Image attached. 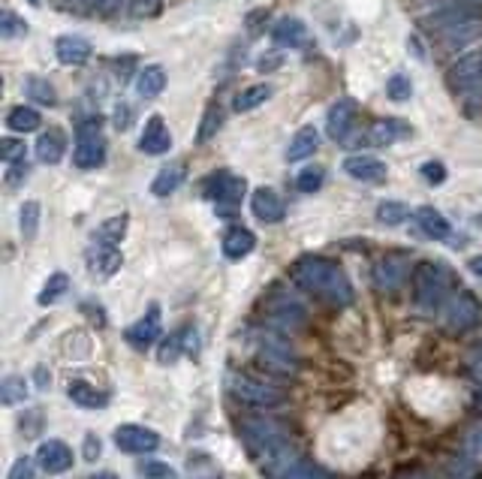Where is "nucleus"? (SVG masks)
I'll return each instance as SVG.
<instances>
[{
  "instance_id": "f257e3e1",
  "label": "nucleus",
  "mask_w": 482,
  "mask_h": 479,
  "mask_svg": "<svg viewBox=\"0 0 482 479\" xmlns=\"http://www.w3.org/2000/svg\"><path fill=\"white\" fill-rule=\"evenodd\" d=\"M292 280L305 289V293H314L320 298H326L329 305L344 308L356 298V289L349 284L347 271L332 259L323 257H301L292 262Z\"/></svg>"
},
{
  "instance_id": "f03ea898",
  "label": "nucleus",
  "mask_w": 482,
  "mask_h": 479,
  "mask_svg": "<svg viewBox=\"0 0 482 479\" xmlns=\"http://www.w3.org/2000/svg\"><path fill=\"white\" fill-rule=\"evenodd\" d=\"M449 287H456V275L447 266H440V262H422L413 271V305L425 317H434Z\"/></svg>"
},
{
  "instance_id": "7ed1b4c3",
  "label": "nucleus",
  "mask_w": 482,
  "mask_h": 479,
  "mask_svg": "<svg viewBox=\"0 0 482 479\" xmlns=\"http://www.w3.org/2000/svg\"><path fill=\"white\" fill-rule=\"evenodd\" d=\"M226 389H230V396L235 401L244 404V407H253V410H269V407L283 404V392L278 386L251 377V374H241V371L226 374Z\"/></svg>"
},
{
  "instance_id": "20e7f679",
  "label": "nucleus",
  "mask_w": 482,
  "mask_h": 479,
  "mask_svg": "<svg viewBox=\"0 0 482 479\" xmlns=\"http://www.w3.org/2000/svg\"><path fill=\"white\" fill-rule=\"evenodd\" d=\"M244 191H248V181H244L241 175L226 172V169H221V172H214V175H208L205 184H202L205 200H211L217 214H223V218H232V214H239L241 200H244Z\"/></svg>"
},
{
  "instance_id": "39448f33",
  "label": "nucleus",
  "mask_w": 482,
  "mask_h": 479,
  "mask_svg": "<svg viewBox=\"0 0 482 479\" xmlns=\"http://www.w3.org/2000/svg\"><path fill=\"white\" fill-rule=\"evenodd\" d=\"M73 163L79 169H97L106 163V139L100 133V118H79L75 121V148Z\"/></svg>"
},
{
  "instance_id": "423d86ee",
  "label": "nucleus",
  "mask_w": 482,
  "mask_h": 479,
  "mask_svg": "<svg viewBox=\"0 0 482 479\" xmlns=\"http://www.w3.org/2000/svg\"><path fill=\"white\" fill-rule=\"evenodd\" d=\"M443 332L452 337H465L470 332H477L482 326V305L477 302L474 293H456L443 308Z\"/></svg>"
},
{
  "instance_id": "0eeeda50",
  "label": "nucleus",
  "mask_w": 482,
  "mask_h": 479,
  "mask_svg": "<svg viewBox=\"0 0 482 479\" xmlns=\"http://www.w3.org/2000/svg\"><path fill=\"white\" fill-rule=\"evenodd\" d=\"M239 431H241V440H244V446H248L251 458H260L266 449L283 444V440H290L287 428H283L280 422L262 419V416L260 419H244L239 425Z\"/></svg>"
},
{
  "instance_id": "6e6552de",
  "label": "nucleus",
  "mask_w": 482,
  "mask_h": 479,
  "mask_svg": "<svg viewBox=\"0 0 482 479\" xmlns=\"http://www.w3.org/2000/svg\"><path fill=\"white\" fill-rule=\"evenodd\" d=\"M266 314H269V319H271V323H275L278 328H283V332H296V328H305V323H308L305 305H301L299 298L287 296V293L269 296Z\"/></svg>"
},
{
  "instance_id": "1a4fd4ad",
  "label": "nucleus",
  "mask_w": 482,
  "mask_h": 479,
  "mask_svg": "<svg viewBox=\"0 0 482 479\" xmlns=\"http://www.w3.org/2000/svg\"><path fill=\"white\" fill-rule=\"evenodd\" d=\"M115 446L127 455H145L160 446V435L145 425H121L115 428Z\"/></svg>"
},
{
  "instance_id": "9d476101",
  "label": "nucleus",
  "mask_w": 482,
  "mask_h": 479,
  "mask_svg": "<svg viewBox=\"0 0 482 479\" xmlns=\"http://www.w3.org/2000/svg\"><path fill=\"white\" fill-rule=\"evenodd\" d=\"M271 43L278 49H308L314 45V36H310L308 24L296 15H283L278 18V24L271 27Z\"/></svg>"
},
{
  "instance_id": "9b49d317",
  "label": "nucleus",
  "mask_w": 482,
  "mask_h": 479,
  "mask_svg": "<svg viewBox=\"0 0 482 479\" xmlns=\"http://www.w3.org/2000/svg\"><path fill=\"white\" fill-rule=\"evenodd\" d=\"M356 118H359V103L349 100V97H341L332 103V109H329V136L335 139V142L347 145L349 139V130L356 127Z\"/></svg>"
},
{
  "instance_id": "f8f14e48",
  "label": "nucleus",
  "mask_w": 482,
  "mask_h": 479,
  "mask_svg": "<svg viewBox=\"0 0 482 479\" xmlns=\"http://www.w3.org/2000/svg\"><path fill=\"white\" fill-rule=\"evenodd\" d=\"M121 266H124V257H121V250L115 248V244H93V248L88 250V271L91 278L97 280H109L115 278Z\"/></svg>"
},
{
  "instance_id": "ddd939ff",
  "label": "nucleus",
  "mask_w": 482,
  "mask_h": 479,
  "mask_svg": "<svg viewBox=\"0 0 482 479\" xmlns=\"http://www.w3.org/2000/svg\"><path fill=\"white\" fill-rule=\"evenodd\" d=\"M91 52H93V45L88 36H82V34H64L54 40V54H58V61L64 67H84V64L91 61Z\"/></svg>"
},
{
  "instance_id": "4468645a",
  "label": "nucleus",
  "mask_w": 482,
  "mask_h": 479,
  "mask_svg": "<svg viewBox=\"0 0 482 479\" xmlns=\"http://www.w3.org/2000/svg\"><path fill=\"white\" fill-rule=\"evenodd\" d=\"M160 328H163V326H160V308L151 305L148 314L142 319H136V323L124 332V337H127V344L133 347V350H148L151 344L160 341Z\"/></svg>"
},
{
  "instance_id": "2eb2a0df",
  "label": "nucleus",
  "mask_w": 482,
  "mask_h": 479,
  "mask_svg": "<svg viewBox=\"0 0 482 479\" xmlns=\"http://www.w3.org/2000/svg\"><path fill=\"white\" fill-rule=\"evenodd\" d=\"M169 148H172V133H169L166 121L160 115H151L139 136V152L148 157H160V154H166Z\"/></svg>"
},
{
  "instance_id": "dca6fc26",
  "label": "nucleus",
  "mask_w": 482,
  "mask_h": 479,
  "mask_svg": "<svg viewBox=\"0 0 482 479\" xmlns=\"http://www.w3.org/2000/svg\"><path fill=\"white\" fill-rule=\"evenodd\" d=\"M404 278H408V257H401V253H389V257H383L374 266V284L380 287L383 293L398 289L404 284Z\"/></svg>"
},
{
  "instance_id": "f3484780",
  "label": "nucleus",
  "mask_w": 482,
  "mask_h": 479,
  "mask_svg": "<svg viewBox=\"0 0 482 479\" xmlns=\"http://www.w3.org/2000/svg\"><path fill=\"white\" fill-rule=\"evenodd\" d=\"M36 462H40L45 474L58 476L73 467V453L67 444H61V440H45V444H40V449H36Z\"/></svg>"
},
{
  "instance_id": "a211bd4d",
  "label": "nucleus",
  "mask_w": 482,
  "mask_h": 479,
  "mask_svg": "<svg viewBox=\"0 0 482 479\" xmlns=\"http://www.w3.org/2000/svg\"><path fill=\"white\" fill-rule=\"evenodd\" d=\"M344 172L349 178H356V181L380 184L386 178V163H383V160L371 157V154H353V157L344 160Z\"/></svg>"
},
{
  "instance_id": "6ab92c4d",
  "label": "nucleus",
  "mask_w": 482,
  "mask_h": 479,
  "mask_svg": "<svg viewBox=\"0 0 482 479\" xmlns=\"http://www.w3.org/2000/svg\"><path fill=\"white\" fill-rule=\"evenodd\" d=\"M251 211L253 218L262 220V223H280L287 209H283V200L271 191V187H260V191H253L251 196Z\"/></svg>"
},
{
  "instance_id": "aec40b11",
  "label": "nucleus",
  "mask_w": 482,
  "mask_h": 479,
  "mask_svg": "<svg viewBox=\"0 0 482 479\" xmlns=\"http://www.w3.org/2000/svg\"><path fill=\"white\" fill-rule=\"evenodd\" d=\"M64 154H67V136H64V130L49 127L45 133H40V139H36V160L40 163L54 166L61 163Z\"/></svg>"
},
{
  "instance_id": "412c9836",
  "label": "nucleus",
  "mask_w": 482,
  "mask_h": 479,
  "mask_svg": "<svg viewBox=\"0 0 482 479\" xmlns=\"http://www.w3.org/2000/svg\"><path fill=\"white\" fill-rule=\"evenodd\" d=\"M401 136H410V127L398 118H383L362 133L365 145H392L395 139H401Z\"/></svg>"
},
{
  "instance_id": "4be33fe9",
  "label": "nucleus",
  "mask_w": 482,
  "mask_h": 479,
  "mask_svg": "<svg viewBox=\"0 0 482 479\" xmlns=\"http://www.w3.org/2000/svg\"><path fill=\"white\" fill-rule=\"evenodd\" d=\"M184 178H187V166L182 163V160H175V163L163 166L154 175V181H151V193H154L157 200H163V196H172L178 187L184 184Z\"/></svg>"
},
{
  "instance_id": "5701e85b",
  "label": "nucleus",
  "mask_w": 482,
  "mask_h": 479,
  "mask_svg": "<svg viewBox=\"0 0 482 479\" xmlns=\"http://www.w3.org/2000/svg\"><path fill=\"white\" fill-rule=\"evenodd\" d=\"M253 248H257V236H253L251 230H244V227H232L223 236V257L232 259V262L251 257Z\"/></svg>"
},
{
  "instance_id": "b1692460",
  "label": "nucleus",
  "mask_w": 482,
  "mask_h": 479,
  "mask_svg": "<svg viewBox=\"0 0 482 479\" xmlns=\"http://www.w3.org/2000/svg\"><path fill=\"white\" fill-rule=\"evenodd\" d=\"M416 223H419V230L431 241H447L452 236L449 220L443 218L438 209H431V205H422V209H416Z\"/></svg>"
},
{
  "instance_id": "393cba45",
  "label": "nucleus",
  "mask_w": 482,
  "mask_h": 479,
  "mask_svg": "<svg viewBox=\"0 0 482 479\" xmlns=\"http://www.w3.org/2000/svg\"><path fill=\"white\" fill-rule=\"evenodd\" d=\"M166 88V70L160 67V64H148V67L139 70L136 76V93L142 100H154L160 97Z\"/></svg>"
},
{
  "instance_id": "a878e982",
  "label": "nucleus",
  "mask_w": 482,
  "mask_h": 479,
  "mask_svg": "<svg viewBox=\"0 0 482 479\" xmlns=\"http://www.w3.org/2000/svg\"><path fill=\"white\" fill-rule=\"evenodd\" d=\"M320 145V133L314 124H305L301 130H296V136H292V142L287 148V160L290 163H299V160H308L310 154L317 152Z\"/></svg>"
},
{
  "instance_id": "bb28decb",
  "label": "nucleus",
  "mask_w": 482,
  "mask_h": 479,
  "mask_svg": "<svg viewBox=\"0 0 482 479\" xmlns=\"http://www.w3.org/2000/svg\"><path fill=\"white\" fill-rule=\"evenodd\" d=\"M67 396L73 404H79V407H84V410H100L109 404V398L103 396L100 389H93L91 383H84V380H73L67 386Z\"/></svg>"
},
{
  "instance_id": "cd10ccee",
  "label": "nucleus",
  "mask_w": 482,
  "mask_h": 479,
  "mask_svg": "<svg viewBox=\"0 0 482 479\" xmlns=\"http://www.w3.org/2000/svg\"><path fill=\"white\" fill-rule=\"evenodd\" d=\"M271 93H275V88H271V84H266V82L251 84V88H244L241 93H235L232 109L239 112V115H244V112H253L257 106H262L266 100H271Z\"/></svg>"
},
{
  "instance_id": "c85d7f7f",
  "label": "nucleus",
  "mask_w": 482,
  "mask_h": 479,
  "mask_svg": "<svg viewBox=\"0 0 482 479\" xmlns=\"http://www.w3.org/2000/svg\"><path fill=\"white\" fill-rule=\"evenodd\" d=\"M40 112L31 106H13L6 112V127L15 130V133H34V130H40Z\"/></svg>"
},
{
  "instance_id": "c756f323",
  "label": "nucleus",
  "mask_w": 482,
  "mask_h": 479,
  "mask_svg": "<svg viewBox=\"0 0 482 479\" xmlns=\"http://www.w3.org/2000/svg\"><path fill=\"white\" fill-rule=\"evenodd\" d=\"M25 93L40 106H58V91H54L52 82H45L43 76H27L25 79Z\"/></svg>"
},
{
  "instance_id": "7c9ffc66",
  "label": "nucleus",
  "mask_w": 482,
  "mask_h": 479,
  "mask_svg": "<svg viewBox=\"0 0 482 479\" xmlns=\"http://www.w3.org/2000/svg\"><path fill=\"white\" fill-rule=\"evenodd\" d=\"M40 218H43V205L27 200L22 202V209H18V230H22V239L25 241H34L36 239V230H40Z\"/></svg>"
},
{
  "instance_id": "2f4dec72",
  "label": "nucleus",
  "mask_w": 482,
  "mask_h": 479,
  "mask_svg": "<svg viewBox=\"0 0 482 479\" xmlns=\"http://www.w3.org/2000/svg\"><path fill=\"white\" fill-rule=\"evenodd\" d=\"M127 227H130L127 214H118V218L103 220L100 227H97V232H93V241H100V244H121V239L127 236Z\"/></svg>"
},
{
  "instance_id": "473e14b6",
  "label": "nucleus",
  "mask_w": 482,
  "mask_h": 479,
  "mask_svg": "<svg viewBox=\"0 0 482 479\" xmlns=\"http://www.w3.org/2000/svg\"><path fill=\"white\" fill-rule=\"evenodd\" d=\"M67 293H70V275H64V271H54V275L43 284L40 296H36V302H40V305H54V302H61V298L67 296Z\"/></svg>"
},
{
  "instance_id": "72a5a7b5",
  "label": "nucleus",
  "mask_w": 482,
  "mask_h": 479,
  "mask_svg": "<svg viewBox=\"0 0 482 479\" xmlns=\"http://www.w3.org/2000/svg\"><path fill=\"white\" fill-rule=\"evenodd\" d=\"M221 127H223V109L217 106V103H211V106L205 109V115H202L200 133H196V145H205L208 139H214Z\"/></svg>"
},
{
  "instance_id": "f704fd0d",
  "label": "nucleus",
  "mask_w": 482,
  "mask_h": 479,
  "mask_svg": "<svg viewBox=\"0 0 482 479\" xmlns=\"http://www.w3.org/2000/svg\"><path fill=\"white\" fill-rule=\"evenodd\" d=\"M410 218V209L404 202H392V200H386L377 205V220L386 223V227H401L404 220Z\"/></svg>"
},
{
  "instance_id": "c9c22d12",
  "label": "nucleus",
  "mask_w": 482,
  "mask_h": 479,
  "mask_svg": "<svg viewBox=\"0 0 482 479\" xmlns=\"http://www.w3.org/2000/svg\"><path fill=\"white\" fill-rule=\"evenodd\" d=\"M43 428H45V413L40 407L22 413V419H18V431H22L25 440H36L43 435Z\"/></svg>"
},
{
  "instance_id": "e433bc0d",
  "label": "nucleus",
  "mask_w": 482,
  "mask_h": 479,
  "mask_svg": "<svg viewBox=\"0 0 482 479\" xmlns=\"http://www.w3.org/2000/svg\"><path fill=\"white\" fill-rule=\"evenodd\" d=\"M323 181H326V169L323 166H305L296 175V187L301 193H317L320 187H323Z\"/></svg>"
},
{
  "instance_id": "4c0bfd02",
  "label": "nucleus",
  "mask_w": 482,
  "mask_h": 479,
  "mask_svg": "<svg viewBox=\"0 0 482 479\" xmlns=\"http://www.w3.org/2000/svg\"><path fill=\"white\" fill-rule=\"evenodd\" d=\"M0 398H4L6 407H13V404H22L27 398V380L18 377V374H9L4 380V392H0Z\"/></svg>"
},
{
  "instance_id": "58836bf2",
  "label": "nucleus",
  "mask_w": 482,
  "mask_h": 479,
  "mask_svg": "<svg viewBox=\"0 0 482 479\" xmlns=\"http://www.w3.org/2000/svg\"><path fill=\"white\" fill-rule=\"evenodd\" d=\"M184 335H187V332H172L163 344H160V350H157L160 365H172V362H178V356H182V350H184V341H182Z\"/></svg>"
},
{
  "instance_id": "ea45409f",
  "label": "nucleus",
  "mask_w": 482,
  "mask_h": 479,
  "mask_svg": "<svg viewBox=\"0 0 482 479\" xmlns=\"http://www.w3.org/2000/svg\"><path fill=\"white\" fill-rule=\"evenodd\" d=\"M386 93H389V100L395 103H408L413 93V84L404 73H395V76H389V82H386Z\"/></svg>"
},
{
  "instance_id": "a19ab883",
  "label": "nucleus",
  "mask_w": 482,
  "mask_h": 479,
  "mask_svg": "<svg viewBox=\"0 0 482 479\" xmlns=\"http://www.w3.org/2000/svg\"><path fill=\"white\" fill-rule=\"evenodd\" d=\"M461 446H465V453L470 458L482 462V419H477L474 425L465 431V437H461Z\"/></svg>"
},
{
  "instance_id": "79ce46f5",
  "label": "nucleus",
  "mask_w": 482,
  "mask_h": 479,
  "mask_svg": "<svg viewBox=\"0 0 482 479\" xmlns=\"http://www.w3.org/2000/svg\"><path fill=\"white\" fill-rule=\"evenodd\" d=\"M283 479H329V474L320 464L308 462V458H299V462L292 464V471L283 476Z\"/></svg>"
},
{
  "instance_id": "37998d69",
  "label": "nucleus",
  "mask_w": 482,
  "mask_h": 479,
  "mask_svg": "<svg viewBox=\"0 0 482 479\" xmlns=\"http://www.w3.org/2000/svg\"><path fill=\"white\" fill-rule=\"evenodd\" d=\"M136 471L142 479H178V474L166 462H139Z\"/></svg>"
},
{
  "instance_id": "c03bdc74",
  "label": "nucleus",
  "mask_w": 482,
  "mask_h": 479,
  "mask_svg": "<svg viewBox=\"0 0 482 479\" xmlns=\"http://www.w3.org/2000/svg\"><path fill=\"white\" fill-rule=\"evenodd\" d=\"M0 31H4V40H15V36L27 34L25 18H18L13 9H4V22H0Z\"/></svg>"
},
{
  "instance_id": "a18cd8bd",
  "label": "nucleus",
  "mask_w": 482,
  "mask_h": 479,
  "mask_svg": "<svg viewBox=\"0 0 482 479\" xmlns=\"http://www.w3.org/2000/svg\"><path fill=\"white\" fill-rule=\"evenodd\" d=\"M4 163L9 166H22L25 163V154H27V145L18 142V139H4Z\"/></svg>"
},
{
  "instance_id": "49530a36",
  "label": "nucleus",
  "mask_w": 482,
  "mask_h": 479,
  "mask_svg": "<svg viewBox=\"0 0 482 479\" xmlns=\"http://www.w3.org/2000/svg\"><path fill=\"white\" fill-rule=\"evenodd\" d=\"M163 9V0H130V15L133 18H154Z\"/></svg>"
},
{
  "instance_id": "de8ad7c7",
  "label": "nucleus",
  "mask_w": 482,
  "mask_h": 479,
  "mask_svg": "<svg viewBox=\"0 0 482 479\" xmlns=\"http://www.w3.org/2000/svg\"><path fill=\"white\" fill-rule=\"evenodd\" d=\"M419 175H422V181H428V184H443L447 181V166L438 163V160H428V163L419 166Z\"/></svg>"
},
{
  "instance_id": "09e8293b",
  "label": "nucleus",
  "mask_w": 482,
  "mask_h": 479,
  "mask_svg": "<svg viewBox=\"0 0 482 479\" xmlns=\"http://www.w3.org/2000/svg\"><path fill=\"white\" fill-rule=\"evenodd\" d=\"M6 479H34V458H27V455L18 458Z\"/></svg>"
},
{
  "instance_id": "8fccbe9b",
  "label": "nucleus",
  "mask_w": 482,
  "mask_h": 479,
  "mask_svg": "<svg viewBox=\"0 0 482 479\" xmlns=\"http://www.w3.org/2000/svg\"><path fill=\"white\" fill-rule=\"evenodd\" d=\"M467 374H470V380H474L477 386H482V347L467 356Z\"/></svg>"
},
{
  "instance_id": "3c124183",
  "label": "nucleus",
  "mask_w": 482,
  "mask_h": 479,
  "mask_svg": "<svg viewBox=\"0 0 482 479\" xmlns=\"http://www.w3.org/2000/svg\"><path fill=\"white\" fill-rule=\"evenodd\" d=\"M97 455H100V440L93 437V435H88V437H84V458H88V462H93Z\"/></svg>"
},
{
  "instance_id": "603ef678",
  "label": "nucleus",
  "mask_w": 482,
  "mask_h": 479,
  "mask_svg": "<svg viewBox=\"0 0 482 479\" xmlns=\"http://www.w3.org/2000/svg\"><path fill=\"white\" fill-rule=\"evenodd\" d=\"M115 127L118 130H127L130 127V109L124 106V103H121V106L115 109Z\"/></svg>"
},
{
  "instance_id": "864d4df0",
  "label": "nucleus",
  "mask_w": 482,
  "mask_h": 479,
  "mask_svg": "<svg viewBox=\"0 0 482 479\" xmlns=\"http://www.w3.org/2000/svg\"><path fill=\"white\" fill-rule=\"evenodd\" d=\"M280 64V54H266V58H260V73L266 70V73H271Z\"/></svg>"
},
{
  "instance_id": "5fc2aeb1",
  "label": "nucleus",
  "mask_w": 482,
  "mask_h": 479,
  "mask_svg": "<svg viewBox=\"0 0 482 479\" xmlns=\"http://www.w3.org/2000/svg\"><path fill=\"white\" fill-rule=\"evenodd\" d=\"M467 269L474 271V275H479V278H482V253H479V257H474V259L467 262Z\"/></svg>"
},
{
  "instance_id": "6e6d98bb",
  "label": "nucleus",
  "mask_w": 482,
  "mask_h": 479,
  "mask_svg": "<svg viewBox=\"0 0 482 479\" xmlns=\"http://www.w3.org/2000/svg\"><path fill=\"white\" fill-rule=\"evenodd\" d=\"M88 479H118L115 474H93V476H88Z\"/></svg>"
},
{
  "instance_id": "4d7b16f0",
  "label": "nucleus",
  "mask_w": 482,
  "mask_h": 479,
  "mask_svg": "<svg viewBox=\"0 0 482 479\" xmlns=\"http://www.w3.org/2000/svg\"><path fill=\"white\" fill-rule=\"evenodd\" d=\"M404 479H431V476H422V474H408Z\"/></svg>"
},
{
  "instance_id": "13d9d810",
  "label": "nucleus",
  "mask_w": 482,
  "mask_h": 479,
  "mask_svg": "<svg viewBox=\"0 0 482 479\" xmlns=\"http://www.w3.org/2000/svg\"><path fill=\"white\" fill-rule=\"evenodd\" d=\"M31 4H34V6H40V0H31Z\"/></svg>"
},
{
  "instance_id": "bf43d9fd",
  "label": "nucleus",
  "mask_w": 482,
  "mask_h": 479,
  "mask_svg": "<svg viewBox=\"0 0 482 479\" xmlns=\"http://www.w3.org/2000/svg\"><path fill=\"white\" fill-rule=\"evenodd\" d=\"M477 223H479V227H482V218H479V220H477Z\"/></svg>"
},
{
  "instance_id": "052dcab7",
  "label": "nucleus",
  "mask_w": 482,
  "mask_h": 479,
  "mask_svg": "<svg viewBox=\"0 0 482 479\" xmlns=\"http://www.w3.org/2000/svg\"><path fill=\"white\" fill-rule=\"evenodd\" d=\"M479 52H482V49H479Z\"/></svg>"
}]
</instances>
